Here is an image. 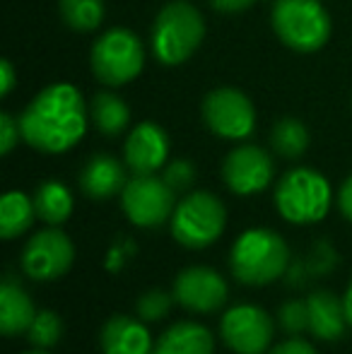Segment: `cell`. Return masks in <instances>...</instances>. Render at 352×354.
Segmentation results:
<instances>
[{"label":"cell","instance_id":"6da1fadb","mask_svg":"<svg viewBox=\"0 0 352 354\" xmlns=\"http://www.w3.org/2000/svg\"><path fill=\"white\" fill-rule=\"evenodd\" d=\"M87 118L89 109L80 89L71 82L48 84L19 116L22 140L44 154L68 152L85 138Z\"/></svg>","mask_w":352,"mask_h":354},{"label":"cell","instance_id":"7a4b0ae2","mask_svg":"<svg viewBox=\"0 0 352 354\" xmlns=\"http://www.w3.org/2000/svg\"><path fill=\"white\" fill-rule=\"evenodd\" d=\"M230 268L237 282L246 284V287H266L287 272L290 248H287L285 239L272 229H246L232 243Z\"/></svg>","mask_w":352,"mask_h":354},{"label":"cell","instance_id":"3957f363","mask_svg":"<svg viewBox=\"0 0 352 354\" xmlns=\"http://www.w3.org/2000/svg\"><path fill=\"white\" fill-rule=\"evenodd\" d=\"M205 39V19L191 3H167L152 24V53L162 66L186 63Z\"/></svg>","mask_w":352,"mask_h":354},{"label":"cell","instance_id":"277c9868","mask_svg":"<svg viewBox=\"0 0 352 354\" xmlns=\"http://www.w3.org/2000/svg\"><path fill=\"white\" fill-rule=\"evenodd\" d=\"M333 191L328 178L309 167L287 171L275 186V207L290 224H316L328 214Z\"/></svg>","mask_w":352,"mask_h":354},{"label":"cell","instance_id":"5b68a950","mask_svg":"<svg viewBox=\"0 0 352 354\" xmlns=\"http://www.w3.org/2000/svg\"><path fill=\"white\" fill-rule=\"evenodd\" d=\"M272 29L287 48L314 53L331 39V15L319 0H275Z\"/></svg>","mask_w":352,"mask_h":354},{"label":"cell","instance_id":"8992f818","mask_svg":"<svg viewBox=\"0 0 352 354\" xmlns=\"http://www.w3.org/2000/svg\"><path fill=\"white\" fill-rule=\"evenodd\" d=\"M227 224V210L217 196L207 191H193L174 207L169 219L172 236L191 251H201L222 236Z\"/></svg>","mask_w":352,"mask_h":354},{"label":"cell","instance_id":"52a82bcc","mask_svg":"<svg viewBox=\"0 0 352 354\" xmlns=\"http://www.w3.org/2000/svg\"><path fill=\"white\" fill-rule=\"evenodd\" d=\"M94 77L106 87H121L136 80L145 66V48L131 29L113 27L94 41L89 51Z\"/></svg>","mask_w":352,"mask_h":354},{"label":"cell","instance_id":"ba28073f","mask_svg":"<svg viewBox=\"0 0 352 354\" xmlns=\"http://www.w3.org/2000/svg\"><path fill=\"white\" fill-rule=\"evenodd\" d=\"M176 191L155 174H133L121 191V207L131 224L140 229H157L174 214Z\"/></svg>","mask_w":352,"mask_h":354},{"label":"cell","instance_id":"9c48e42d","mask_svg":"<svg viewBox=\"0 0 352 354\" xmlns=\"http://www.w3.org/2000/svg\"><path fill=\"white\" fill-rule=\"evenodd\" d=\"M203 123L222 140H246L256 128V109L241 89L217 87L203 99Z\"/></svg>","mask_w":352,"mask_h":354},{"label":"cell","instance_id":"30bf717a","mask_svg":"<svg viewBox=\"0 0 352 354\" xmlns=\"http://www.w3.org/2000/svg\"><path fill=\"white\" fill-rule=\"evenodd\" d=\"M75 261V246L71 236L58 227L37 232L22 248V270L37 282L58 280L71 270Z\"/></svg>","mask_w":352,"mask_h":354},{"label":"cell","instance_id":"8fae6325","mask_svg":"<svg viewBox=\"0 0 352 354\" xmlns=\"http://www.w3.org/2000/svg\"><path fill=\"white\" fill-rule=\"evenodd\" d=\"M272 318L251 304H237L222 316L220 337L234 354H266L272 342Z\"/></svg>","mask_w":352,"mask_h":354},{"label":"cell","instance_id":"7c38bea8","mask_svg":"<svg viewBox=\"0 0 352 354\" xmlns=\"http://www.w3.org/2000/svg\"><path fill=\"white\" fill-rule=\"evenodd\" d=\"M272 159L259 145H239L222 162V181L237 196L263 193L272 181Z\"/></svg>","mask_w":352,"mask_h":354},{"label":"cell","instance_id":"4fadbf2b","mask_svg":"<svg viewBox=\"0 0 352 354\" xmlns=\"http://www.w3.org/2000/svg\"><path fill=\"white\" fill-rule=\"evenodd\" d=\"M227 282L217 270L205 266L186 268L174 280V297L183 308L193 313H212L225 306Z\"/></svg>","mask_w":352,"mask_h":354},{"label":"cell","instance_id":"5bb4252c","mask_svg":"<svg viewBox=\"0 0 352 354\" xmlns=\"http://www.w3.org/2000/svg\"><path fill=\"white\" fill-rule=\"evenodd\" d=\"M169 136L165 128L152 121H142L128 133L123 145V159L133 174H155L157 169L167 167L169 159Z\"/></svg>","mask_w":352,"mask_h":354},{"label":"cell","instance_id":"9a60e30c","mask_svg":"<svg viewBox=\"0 0 352 354\" xmlns=\"http://www.w3.org/2000/svg\"><path fill=\"white\" fill-rule=\"evenodd\" d=\"M102 354H152L155 342L145 321L133 316H111L99 333Z\"/></svg>","mask_w":352,"mask_h":354},{"label":"cell","instance_id":"2e32d148","mask_svg":"<svg viewBox=\"0 0 352 354\" xmlns=\"http://www.w3.org/2000/svg\"><path fill=\"white\" fill-rule=\"evenodd\" d=\"M126 183L121 162L111 154H94L80 171V191L92 201H109L121 193Z\"/></svg>","mask_w":352,"mask_h":354},{"label":"cell","instance_id":"e0dca14e","mask_svg":"<svg viewBox=\"0 0 352 354\" xmlns=\"http://www.w3.org/2000/svg\"><path fill=\"white\" fill-rule=\"evenodd\" d=\"M306 308H309V330L316 340L335 342L343 337L345 326H348L343 299H338L333 292L319 289L309 294Z\"/></svg>","mask_w":352,"mask_h":354},{"label":"cell","instance_id":"ac0fdd59","mask_svg":"<svg viewBox=\"0 0 352 354\" xmlns=\"http://www.w3.org/2000/svg\"><path fill=\"white\" fill-rule=\"evenodd\" d=\"M152 354H215V337L201 323L178 321L162 333Z\"/></svg>","mask_w":352,"mask_h":354},{"label":"cell","instance_id":"d6986e66","mask_svg":"<svg viewBox=\"0 0 352 354\" xmlns=\"http://www.w3.org/2000/svg\"><path fill=\"white\" fill-rule=\"evenodd\" d=\"M34 316H37V308L29 294L8 277L0 284V333L8 337L27 333Z\"/></svg>","mask_w":352,"mask_h":354},{"label":"cell","instance_id":"ffe728a7","mask_svg":"<svg viewBox=\"0 0 352 354\" xmlns=\"http://www.w3.org/2000/svg\"><path fill=\"white\" fill-rule=\"evenodd\" d=\"M89 118H92L94 128L102 136L116 138L131 123V109L118 94L113 92H97L89 102Z\"/></svg>","mask_w":352,"mask_h":354},{"label":"cell","instance_id":"44dd1931","mask_svg":"<svg viewBox=\"0 0 352 354\" xmlns=\"http://www.w3.org/2000/svg\"><path fill=\"white\" fill-rule=\"evenodd\" d=\"M73 193L61 181H44L34 191V207L37 217L46 222L48 227H58L73 214Z\"/></svg>","mask_w":352,"mask_h":354},{"label":"cell","instance_id":"7402d4cb","mask_svg":"<svg viewBox=\"0 0 352 354\" xmlns=\"http://www.w3.org/2000/svg\"><path fill=\"white\" fill-rule=\"evenodd\" d=\"M37 217L34 198L24 196L22 191H8L0 201V236L17 239L32 227Z\"/></svg>","mask_w":352,"mask_h":354},{"label":"cell","instance_id":"603a6c76","mask_svg":"<svg viewBox=\"0 0 352 354\" xmlns=\"http://www.w3.org/2000/svg\"><path fill=\"white\" fill-rule=\"evenodd\" d=\"M270 145L280 157L299 159L309 149V131L299 118L285 116L272 126Z\"/></svg>","mask_w":352,"mask_h":354},{"label":"cell","instance_id":"cb8c5ba5","mask_svg":"<svg viewBox=\"0 0 352 354\" xmlns=\"http://www.w3.org/2000/svg\"><path fill=\"white\" fill-rule=\"evenodd\" d=\"M61 15L75 32H94L104 19V0H61Z\"/></svg>","mask_w":352,"mask_h":354},{"label":"cell","instance_id":"d4e9b609","mask_svg":"<svg viewBox=\"0 0 352 354\" xmlns=\"http://www.w3.org/2000/svg\"><path fill=\"white\" fill-rule=\"evenodd\" d=\"M63 335V321L58 313L53 311H37L32 326L27 330L29 345L37 347V350H48V347L58 345Z\"/></svg>","mask_w":352,"mask_h":354},{"label":"cell","instance_id":"484cf974","mask_svg":"<svg viewBox=\"0 0 352 354\" xmlns=\"http://www.w3.org/2000/svg\"><path fill=\"white\" fill-rule=\"evenodd\" d=\"M174 299L172 294L162 292V289H150L138 299V318H142L145 323H157L162 318L169 316L172 306H174Z\"/></svg>","mask_w":352,"mask_h":354},{"label":"cell","instance_id":"4316f807","mask_svg":"<svg viewBox=\"0 0 352 354\" xmlns=\"http://www.w3.org/2000/svg\"><path fill=\"white\" fill-rule=\"evenodd\" d=\"M277 323L285 333H302L304 328H309V308H306V299H292L285 301L277 311Z\"/></svg>","mask_w":352,"mask_h":354},{"label":"cell","instance_id":"83f0119b","mask_svg":"<svg viewBox=\"0 0 352 354\" xmlns=\"http://www.w3.org/2000/svg\"><path fill=\"white\" fill-rule=\"evenodd\" d=\"M165 178L176 193L188 191L196 181V167H193L188 159H174V162H167L165 167Z\"/></svg>","mask_w":352,"mask_h":354},{"label":"cell","instance_id":"f1b7e54d","mask_svg":"<svg viewBox=\"0 0 352 354\" xmlns=\"http://www.w3.org/2000/svg\"><path fill=\"white\" fill-rule=\"evenodd\" d=\"M338 263V256H335L333 246L328 241H319L316 248L309 256V272L314 275H324V272H331Z\"/></svg>","mask_w":352,"mask_h":354},{"label":"cell","instance_id":"f546056e","mask_svg":"<svg viewBox=\"0 0 352 354\" xmlns=\"http://www.w3.org/2000/svg\"><path fill=\"white\" fill-rule=\"evenodd\" d=\"M22 138V128H19V118L10 116V113H0V152L10 154L15 145Z\"/></svg>","mask_w":352,"mask_h":354},{"label":"cell","instance_id":"4dcf8cb0","mask_svg":"<svg viewBox=\"0 0 352 354\" xmlns=\"http://www.w3.org/2000/svg\"><path fill=\"white\" fill-rule=\"evenodd\" d=\"M268 354H319L314 345H309L302 337H290V340H282L280 345H275Z\"/></svg>","mask_w":352,"mask_h":354},{"label":"cell","instance_id":"1f68e13d","mask_svg":"<svg viewBox=\"0 0 352 354\" xmlns=\"http://www.w3.org/2000/svg\"><path fill=\"white\" fill-rule=\"evenodd\" d=\"M338 207H340V214L352 222V174L345 178L338 191Z\"/></svg>","mask_w":352,"mask_h":354},{"label":"cell","instance_id":"d6a6232c","mask_svg":"<svg viewBox=\"0 0 352 354\" xmlns=\"http://www.w3.org/2000/svg\"><path fill=\"white\" fill-rule=\"evenodd\" d=\"M210 5L217 10V12H225V15H237V12H244L254 5V0H210Z\"/></svg>","mask_w":352,"mask_h":354},{"label":"cell","instance_id":"836d02e7","mask_svg":"<svg viewBox=\"0 0 352 354\" xmlns=\"http://www.w3.org/2000/svg\"><path fill=\"white\" fill-rule=\"evenodd\" d=\"M15 82H17V75H15V68L10 61H0V94L8 97L12 92Z\"/></svg>","mask_w":352,"mask_h":354},{"label":"cell","instance_id":"e575fe53","mask_svg":"<svg viewBox=\"0 0 352 354\" xmlns=\"http://www.w3.org/2000/svg\"><path fill=\"white\" fill-rule=\"evenodd\" d=\"M343 304H345V316H348V326L352 328V282L348 284L343 294Z\"/></svg>","mask_w":352,"mask_h":354},{"label":"cell","instance_id":"d590c367","mask_svg":"<svg viewBox=\"0 0 352 354\" xmlns=\"http://www.w3.org/2000/svg\"><path fill=\"white\" fill-rule=\"evenodd\" d=\"M24 354H48V352L46 350H37V347H34L32 352H24Z\"/></svg>","mask_w":352,"mask_h":354}]
</instances>
